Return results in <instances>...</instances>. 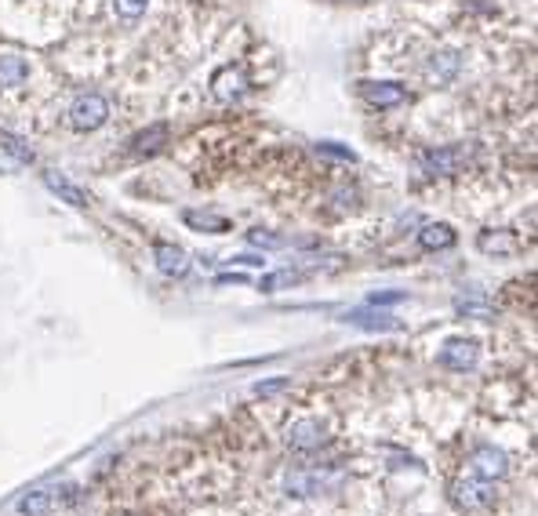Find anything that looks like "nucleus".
Returning <instances> with one entry per match:
<instances>
[{"instance_id": "f257e3e1", "label": "nucleus", "mask_w": 538, "mask_h": 516, "mask_svg": "<svg viewBox=\"0 0 538 516\" xmlns=\"http://www.w3.org/2000/svg\"><path fill=\"white\" fill-rule=\"evenodd\" d=\"M110 113H113V106H110L106 95L84 91V95H77L73 106H70V124H73L77 131H99V128L110 120Z\"/></svg>"}, {"instance_id": "f03ea898", "label": "nucleus", "mask_w": 538, "mask_h": 516, "mask_svg": "<svg viewBox=\"0 0 538 516\" xmlns=\"http://www.w3.org/2000/svg\"><path fill=\"white\" fill-rule=\"evenodd\" d=\"M440 368H447V371H473L476 368V360H480V346L473 342V339H451L444 349H440Z\"/></svg>"}, {"instance_id": "7ed1b4c3", "label": "nucleus", "mask_w": 538, "mask_h": 516, "mask_svg": "<svg viewBox=\"0 0 538 516\" xmlns=\"http://www.w3.org/2000/svg\"><path fill=\"white\" fill-rule=\"evenodd\" d=\"M324 444H328V429H324L321 418H299V422H292V429H288V447L292 451H317Z\"/></svg>"}, {"instance_id": "20e7f679", "label": "nucleus", "mask_w": 538, "mask_h": 516, "mask_svg": "<svg viewBox=\"0 0 538 516\" xmlns=\"http://www.w3.org/2000/svg\"><path fill=\"white\" fill-rule=\"evenodd\" d=\"M360 95L375 110H397L408 102V91L400 84H389V81H360Z\"/></svg>"}, {"instance_id": "39448f33", "label": "nucleus", "mask_w": 538, "mask_h": 516, "mask_svg": "<svg viewBox=\"0 0 538 516\" xmlns=\"http://www.w3.org/2000/svg\"><path fill=\"white\" fill-rule=\"evenodd\" d=\"M458 70H462V55L451 52V48H440V52H433V55L426 59V77H429L433 84H451V81L458 77Z\"/></svg>"}, {"instance_id": "423d86ee", "label": "nucleus", "mask_w": 538, "mask_h": 516, "mask_svg": "<svg viewBox=\"0 0 538 516\" xmlns=\"http://www.w3.org/2000/svg\"><path fill=\"white\" fill-rule=\"evenodd\" d=\"M451 498L462 505V509H484L495 502V491H491V480H458Z\"/></svg>"}, {"instance_id": "0eeeda50", "label": "nucleus", "mask_w": 538, "mask_h": 516, "mask_svg": "<svg viewBox=\"0 0 538 516\" xmlns=\"http://www.w3.org/2000/svg\"><path fill=\"white\" fill-rule=\"evenodd\" d=\"M473 469H476L480 480H502V476L509 473L505 451H498V447H491V444L476 447V451H473Z\"/></svg>"}, {"instance_id": "6e6552de", "label": "nucleus", "mask_w": 538, "mask_h": 516, "mask_svg": "<svg viewBox=\"0 0 538 516\" xmlns=\"http://www.w3.org/2000/svg\"><path fill=\"white\" fill-rule=\"evenodd\" d=\"M153 258H157V270L164 277H186L189 273V254L182 247H175V244H157Z\"/></svg>"}, {"instance_id": "1a4fd4ad", "label": "nucleus", "mask_w": 538, "mask_h": 516, "mask_svg": "<svg viewBox=\"0 0 538 516\" xmlns=\"http://www.w3.org/2000/svg\"><path fill=\"white\" fill-rule=\"evenodd\" d=\"M26 81H30V62H26L23 55H15V52L0 55V88L15 91V88H23Z\"/></svg>"}, {"instance_id": "9d476101", "label": "nucleus", "mask_w": 538, "mask_h": 516, "mask_svg": "<svg viewBox=\"0 0 538 516\" xmlns=\"http://www.w3.org/2000/svg\"><path fill=\"white\" fill-rule=\"evenodd\" d=\"M476 247H480L484 254L505 258V254H516L520 240H516V233H509V229H484V233L476 236Z\"/></svg>"}, {"instance_id": "9b49d317", "label": "nucleus", "mask_w": 538, "mask_h": 516, "mask_svg": "<svg viewBox=\"0 0 538 516\" xmlns=\"http://www.w3.org/2000/svg\"><path fill=\"white\" fill-rule=\"evenodd\" d=\"M466 164V149H429L426 157H422V171H429V175H451V171H458Z\"/></svg>"}, {"instance_id": "f8f14e48", "label": "nucleus", "mask_w": 538, "mask_h": 516, "mask_svg": "<svg viewBox=\"0 0 538 516\" xmlns=\"http://www.w3.org/2000/svg\"><path fill=\"white\" fill-rule=\"evenodd\" d=\"M211 84H215L211 91H215V99H218V102H233V99H240V95H244L247 77H244V70H240V66H226V70H222Z\"/></svg>"}, {"instance_id": "ddd939ff", "label": "nucleus", "mask_w": 538, "mask_h": 516, "mask_svg": "<svg viewBox=\"0 0 538 516\" xmlns=\"http://www.w3.org/2000/svg\"><path fill=\"white\" fill-rule=\"evenodd\" d=\"M168 139H171V128H168V124H149V128H142V131L131 139V149H135L139 157H153V153H160V149L168 146Z\"/></svg>"}, {"instance_id": "4468645a", "label": "nucleus", "mask_w": 538, "mask_h": 516, "mask_svg": "<svg viewBox=\"0 0 538 516\" xmlns=\"http://www.w3.org/2000/svg\"><path fill=\"white\" fill-rule=\"evenodd\" d=\"M44 186L55 193V196H62L66 204H73V207H84L88 204V193L81 189V186H73L66 175H55V171H44Z\"/></svg>"}, {"instance_id": "2eb2a0df", "label": "nucleus", "mask_w": 538, "mask_h": 516, "mask_svg": "<svg viewBox=\"0 0 538 516\" xmlns=\"http://www.w3.org/2000/svg\"><path fill=\"white\" fill-rule=\"evenodd\" d=\"M182 222L189 229H200V233H229L233 222L226 215H215V211H182Z\"/></svg>"}, {"instance_id": "dca6fc26", "label": "nucleus", "mask_w": 538, "mask_h": 516, "mask_svg": "<svg viewBox=\"0 0 538 516\" xmlns=\"http://www.w3.org/2000/svg\"><path fill=\"white\" fill-rule=\"evenodd\" d=\"M418 244H422V251H447V247H455V229L444 222H429L418 233Z\"/></svg>"}, {"instance_id": "f3484780", "label": "nucleus", "mask_w": 538, "mask_h": 516, "mask_svg": "<svg viewBox=\"0 0 538 516\" xmlns=\"http://www.w3.org/2000/svg\"><path fill=\"white\" fill-rule=\"evenodd\" d=\"M346 324H357V328H368V331H393L397 320H389L386 313H371V310H353L342 317Z\"/></svg>"}, {"instance_id": "a211bd4d", "label": "nucleus", "mask_w": 538, "mask_h": 516, "mask_svg": "<svg viewBox=\"0 0 538 516\" xmlns=\"http://www.w3.org/2000/svg\"><path fill=\"white\" fill-rule=\"evenodd\" d=\"M52 505H55V494L48 487H41V491H30L19 498V516H44Z\"/></svg>"}, {"instance_id": "6ab92c4d", "label": "nucleus", "mask_w": 538, "mask_h": 516, "mask_svg": "<svg viewBox=\"0 0 538 516\" xmlns=\"http://www.w3.org/2000/svg\"><path fill=\"white\" fill-rule=\"evenodd\" d=\"M328 480L313 469V473H292L288 480H284V487H288V494H313V491H321Z\"/></svg>"}, {"instance_id": "aec40b11", "label": "nucleus", "mask_w": 538, "mask_h": 516, "mask_svg": "<svg viewBox=\"0 0 538 516\" xmlns=\"http://www.w3.org/2000/svg\"><path fill=\"white\" fill-rule=\"evenodd\" d=\"M455 310L462 313V317H476V320H484V317H491V302L487 299H480V295H462L458 302H455Z\"/></svg>"}, {"instance_id": "412c9836", "label": "nucleus", "mask_w": 538, "mask_h": 516, "mask_svg": "<svg viewBox=\"0 0 538 516\" xmlns=\"http://www.w3.org/2000/svg\"><path fill=\"white\" fill-rule=\"evenodd\" d=\"M146 8H149V0H113V12H117L120 19H128V23L142 19Z\"/></svg>"}, {"instance_id": "4be33fe9", "label": "nucleus", "mask_w": 538, "mask_h": 516, "mask_svg": "<svg viewBox=\"0 0 538 516\" xmlns=\"http://www.w3.org/2000/svg\"><path fill=\"white\" fill-rule=\"evenodd\" d=\"M0 142H5V149H8V153H15V157H19L23 164H34V149H30V146H26V142H23L19 135L5 131V135H0Z\"/></svg>"}, {"instance_id": "5701e85b", "label": "nucleus", "mask_w": 538, "mask_h": 516, "mask_svg": "<svg viewBox=\"0 0 538 516\" xmlns=\"http://www.w3.org/2000/svg\"><path fill=\"white\" fill-rule=\"evenodd\" d=\"M247 240H251L255 247H265V251H274V247H284V236L269 233V229H251V233H247Z\"/></svg>"}, {"instance_id": "b1692460", "label": "nucleus", "mask_w": 538, "mask_h": 516, "mask_svg": "<svg viewBox=\"0 0 538 516\" xmlns=\"http://www.w3.org/2000/svg\"><path fill=\"white\" fill-rule=\"evenodd\" d=\"M288 386H292V378H269V382H258L255 393H258V397H274V393H281V389H288Z\"/></svg>"}, {"instance_id": "393cba45", "label": "nucleus", "mask_w": 538, "mask_h": 516, "mask_svg": "<svg viewBox=\"0 0 538 516\" xmlns=\"http://www.w3.org/2000/svg\"><path fill=\"white\" fill-rule=\"evenodd\" d=\"M408 295L404 291H375L371 295V306H397V302H404Z\"/></svg>"}, {"instance_id": "a878e982", "label": "nucleus", "mask_w": 538, "mask_h": 516, "mask_svg": "<svg viewBox=\"0 0 538 516\" xmlns=\"http://www.w3.org/2000/svg\"><path fill=\"white\" fill-rule=\"evenodd\" d=\"M317 149H321V153H328V157H339V160H353V153H350L346 146H335V142H321Z\"/></svg>"}, {"instance_id": "bb28decb", "label": "nucleus", "mask_w": 538, "mask_h": 516, "mask_svg": "<svg viewBox=\"0 0 538 516\" xmlns=\"http://www.w3.org/2000/svg\"><path fill=\"white\" fill-rule=\"evenodd\" d=\"M233 263H240V266H262V263H265V258H258V254H236V258H233Z\"/></svg>"}, {"instance_id": "cd10ccee", "label": "nucleus", "mask_w": 538, "mask_h": 516, "mask_svg": "<svg viewBox=\"0 0 538 516\" xmlns=\"http://www.w3.org/2000/svg\"><path fill=\"white\" fill-rule=\"evenodd\" d=\"M218 284H244V277H240V273H222Z\"/></svg>"}]
</instances>
